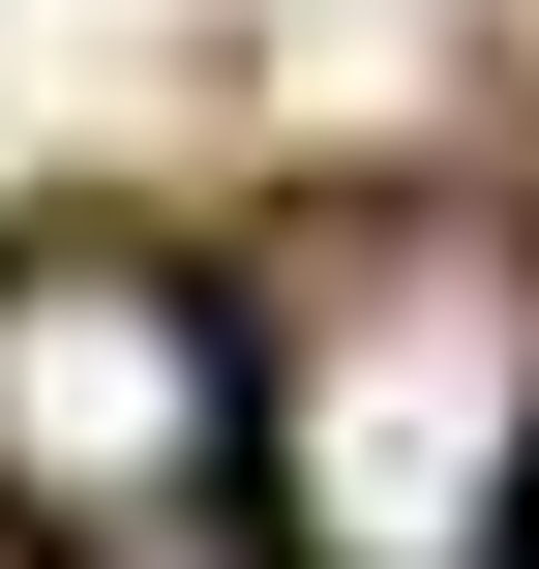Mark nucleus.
I'll return each instance as SVG.
<instances>
[{
    "mask_svg": "<svg viewBox=\"0 0 539 569\" xmlns=\"http://www.w3.org/2000/svg\"><path fill=\"white\" fill-rule=\"evenodd\" d=\"M539 510V270L480 210L330 240L300 360H270V540L300 569H480Z\"/></svg>",
    "mask_w": 539,
    "mask_h": 569,
    "instance_id": "1",
    "label": "nucleus"
},
{
    "mask_svg": "<svg viewBox=\"0 0 539 569\" xmlns=\"http://www.w3.org/2000/svg\"><path fill=\"white\" fill-rule=\"evenodd\" d=\"M270 510V360L150 240H0V540L30 569H210Z\"/></svg>",
    "mask_w": 539,
    "mask_h": 569,
    "instance_id": "2",
    "label": "nucleus"
},
{
    "mask_svg": "<svg viewBox=\"0 0 539 569\" xmlns=\"http://www.w3.org/2000/svg\"><path fill=\"white\" fill-rule=\"evenodd\" d=\"M510 569H539V510H510Z\"/></svg>",
    "mask_w": 539,
    "mask_h": 569,
    "instance_id": "3",
    "label": "nucleus"
}]
</instances>
